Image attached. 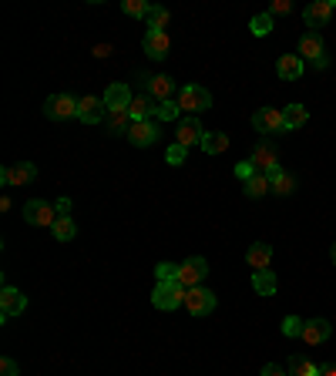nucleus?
Returning <instances> with one entry per match:
<instances>
[{
	"mask_svg": "<svg viewBox=\"0 0 336 376\" xmlns=\"http://www.w3.org/2000/svg\"><path fill=\"white\" fill-rule=\"evenodd\" d=\"M78 118L84 121V125H98V121H104V118H108V104H104V98H95V95L81 98Z\"/></svg>",
	"mask_w": 336,
	"mask_h": 376,
	"instance_id": "9d476101",
	"label": "nucleus"
},
{
	"mask_svg": "<svg viewBox=\"0 0 336 376\" xmlns=\"http://www.w3.org/2000/svg\"><path fill=\"white\" fill-rule=\"evenodd\" d=\"M319 376H336V366H333V363H326V366H319Z\"/></svg>",
	"mask_w": 336,
	"mask_h": 376,
	"instance_id": "c03bdc74",
	"label": "nucleus"
},
{
	"mask_svg": "<svg viewBox=\"0 0 336 376\" xmlns=\"http://www.w3.org/2000/svg\"><path fill=\"white\" fill-rule=\"evenodd\" d=\"M155 118L158 121H175V118H179V101H161L158 111H155Z\"/></svg>",
	"mask_w": 336,
	"mask_h": 376,
	"instance_id": "72a5a7b5",
	"label": "nucleus"
},
{
	"mask_svg": "<svg viewBox=\"0 0 336 376\" xmlns=\"http://www.w3.org/2000/svg\"><path fill=\"white\" fill-rule=\"evenodd\" d=\"M0 376H17V363H14L10 356H3V359H0Z\"/></svg>",
	"mask_w": 336,
	"mask_h": 376,
	"instance_id": "58836bf2",
	"label": "nucleus"
},
{
	"mask_svg": "<svg viewBox=\"0 0 336 376\" xmlns=\"http://www.w3.org/2000/svg\"><path fill=\"white\" fill-rule=\"evenodd\" d=\"M330 259H333V266H336V242H333V249H330Z\"/></svg>",
	"mask_w": 336,
	"mask_h": 376,
	"instance_id": "a18cd8bd",
	"label": "nucleus"
},
{
	"mask_svg": "<svg viewBox=\"0 0 336 376\" xmlns=\"http://www.w3.org/2000/svg\"><path fill=\"white\" fill-rule=\"evenodd\" d=\"M0 178H3V185H30L34 178H37V168L30 165V161H21V165H7L3 172H0Z\"/></svg>",
	"mask_w": 336,
	"mask_h": 376,
	"instance_id": "9b49d317",
	"label": "nucleus"
},
{
	"mask_svg": "<svg viewBox=\"0 0 336 376\" xmlns=\"http://www.w3.org/2000/svg\"><path fill=\"white\" fill-rule=\"evenodd\" d=\"M246 262H249V269L262 273V269H269V262H273V249H269L266 242H256V246H249V252H246Z\"/></svg>",
	"mask_w": 336,
	"mask_h": 376,
	"instance_id": "aec40b11",
	"label": "nucleus"
},
{
	"mask_svg": "<svg viewBox=\"0 0 336 376\" xmlns=\"http://www.w3.org/2000/svg\"><path fill=\"white\" fill-rule=\"evenodd\" d=\"M276 75L283 77V81H296V77L303 75V57L299 54H283L279 64H276Z\"/></svg>",
	"mask_w": 336,
	"mask_h": 376,
	"instance_id": "412c9836",
	"label": "nucleus"
},
{
	"mask_svg": "<svg viewBox=\"0 0 336 376\" xmlns=\"http://www.w3.org/2000/svg\"><path fill=\"white\" fill-rule=\"evenodd\" d=\"M299 57H310V61H316L319 68H326L323 41H319V34H316V30H310V34H303V37H299Z\"/></svg>",
	"mask_w": 336,
	"mask_h": 376,
	"instance_id": "f8f14e48",
	"label": "nucleus"
},
{
	"mask_svg": "<svg viewBox=\"0 0 336 376\" xmlns=\"http://www.w3.org/2000/svg\"><path fill=\"white\" fill-rule=\"evenodd\" d=\"M330 333H333V326H330L326 319H306V323H303V339H306L310 346L326 343V339H330Z\"/></svg>",
	"mask_w": 336,
	"mask_h": 376,
	"instance_id": "f3484780",
	"label": "nucleus"
},
{
	"mask_svg": "<svg viewBox=\"0 0 336 376\" xmlns=\"http://www.w3.org/2000/svg\"><path fill=\"white\" fill-rule=\"evenodd\" d=\"M266 192H273V188H269V178L262 175V172H259V175H253L249 181H246V195H249V199H262Z\"/></svg>",
	"mask_w": 336,
	"mask_h": 376,
	"instance_id": "c85d7f7f",
	"label": "nucleus"
},
{
	"mask_svg": "<svg viewBox=\"0 0 336 376\" xmlns=\"http://www.w3.org/2000/svg\"><path fill=\"white\" fill-rule=\"evenodd\" d=\"M148 7H152V3H145V0H125V3H121L125 17H148Z\"/></svg>",
	"mask_w": 336,
	"mask_h": 376,
	"instance_id": "473e14b6",
	"label": "nucleus"
},
{
	"mask_svg": "<svg viewBox=\"0 0 336 376\" xmlns=\"http://www.w3.org/2000/svg\"><path fill=\"white\" fill-rule=\"evenodd\" d=\"M266 178H269V188H273L276 195H289V192L296 188V178L289 175V172H283L279 165H276L273 172H266Z\"/></svg>",
	"mask_w": 336,
	"mask_h": 376,
	"instance_id": "5701e85b",
	"label": "nucleus"
},
{
	"mask_svg": "<svg viewBox=\"0 0 336 376\" xmlns=\"http://www.w3.org/2000/svg\"><path fill=\"white\" fill-rule=\"evenodd\" d=\"M330 14H333V0H316V3H310V7L303 10V17H306L310 27H323L330 21Z\"/></svg>",
	"mask_w": 336,
	"mask_h": 376,
	"instance_id": "a211bd4d",
	"label": "nucleus"
},
{
	"mask_svg": "<svg viewBox=\"0 0 336 376\" xmlns=\"http://www.w3.org/2000/svg\"><path fill=\"white\" fill-rule=\"evenodd\" d=\"M235 175L242 178V181H249V178L259 175V172H256V165H253V161H239V165H235Z\"/></svg>",
	"mask_w": 336,
	"mask_h": 376,
	"instance_id": "4c0bfd02",
	"label": "nucleus"
},
{
	"mask_svg": "<svg viewBox=\"0 0 336 376\" xmlns=\"http://www.w3.org/2000/svg\"><path fill=\"white\" fill-rule=\"evenodd\" d=\"M283 336H303V319L286 316V319H283Z\"/></svg>",
	"mask_w": 336,
	"mask_h": 376,
	"instance_id": "e433bc0d",
	"label": "nucleus"
},
{
	"mask_svg": "<svg viewBox=\"0 0 336 376\" xmlns=\"http://www.w3.org/2000/svg\"><path fill=\"white\" fill-rule=\"evenodd\" d=\"M293 10V0H273V7H269V14H289Z\"/></svg>",
	"mask_w": 336,
	"mask_h": 376,
	"instance_id": "ea45409f",
	"label": "nucleus"
},
{
	"mask_svg": "<svg viewBox=\"0 0 336 376\" xmlns=\"http://www.w3.org/2000/svg\"><path fill=\"white\" fill-rule=\"evenodd\" d=\"M148 98H155L158 104H161V101H175L179 98V95H175V81L168 75L148 77Z\"/></svg>",
	"mask_w": 336,
	"mask_h": 376,
	"instance_id": "ddd939ff",
	"label": "nucleus"
},
{
	"mask_svg": "<svg viewBox=\"0 0 336 376\" xmlns=\"http://www.w3.org/2000/svg\"><path fill=\"white\" fill-rule=\"evenodd\" d=\"M168 34L165 30H148L145 34V54L148 57H155V61H161V57H168Z\"/></svg>",
	"mask_w": 336,
	"mask_h": 376,
	"instance_id": "2eb2a0df",
	"label": "nucleus"
},
{
	"mask_svg": "<svg viewBox=\"0 0 336 376\" xmlns=\"http://www.w3.org/2000/svg\"><path fill=\"white\" fill-rule=\"evenodd\" d=\"M249 161L256 165V172H262V175H266V172H273V168L279 165V161H276V148H273V145H259V148L253 151V158H249Z\"/></svg>",
	"mask_w": 336,
	"mask_h": 376,
	"instance_id": "b1692460",
	"label": "nucleus"
},
{
	"mask_svg": "<svg viewBox=\"0 0 336 376\" xmlns=\"http://www.w3.org/2000/svg\"><path fill=\"white\" fill-rule=\"evenodd\" d=\"M199 148L206 151V155H222V151L229 148V135H222V131H206V138H202Z\"/></svg>",
	"mask_w": 336,
	"mask_h": 376,
	"instance_id": "393cba45",
	"label": "nucleus"
},
{
	"mask_svg": "<svg viewBox=\"0 0 336 376\" xmlns=\"http://www.w3.org/2000/svg\"><path fill=\"white\" fill-rule=\"evenodd\" d=\"M249 30H253L256 37L273 34V14H256V17H253V24H249Z\"/></svg>",
	"mask_w": 336,
	"mask_h": 376,
	"instance_id": "2f4dec72",
	"label": "nucleus"
},
{
	"mask_svg": "<svg viewBox=\"0 0 336 376\" xmlns=\"http://www.w3.org/2000/svg\"><path fill=\"white\" fill-rule=\"evenodd\" d=\"M208 276V262L206 259H188V262H181L179 266V282L185 289H195V286H202V279Z\"/></svg>",
	"mask_w": 336,
	"mask_h": 376,
	"instance_id": "423d86ee",
	"label": "nucleus"
},
{
	"mask_svg": "<svg viewBox=\"0 0 336 376\" xmlns=\"http://www.w3.org/2000/svg\"><path fill=\"white\" fill-rule=\"evenodd\" d=\"M78 104L71 95H51V98L44 101V115L51 118V121H68V118H78Z\"/></svg>",
	"mask_w": 336,
	"mask_h": 376,
	"instance_id": "f03ea898",
	"label": "nucleus"
},
{
	"mask_svg": "<svg viewBox=\"0 0 336 376\" xmlns=\"http://www.w3.org/2000/svg\"><path fill=\"white\" fill-rule=\"evenodd\" d=\"M108 54H111V44H98L95 48V57H108Z\"/></svg>",
	"mask_w": 336,
	"mask_h": 376,
	"instance_id": "37998d69",
	"label": "nucleus"
},
{
	"mask_svg": "<svg viewBox=\"0 0 336 376\" xmlns=\"http://www.w3.org/2000/svg\"><path fill=\"white\" fill-rule=\"evenodd\" d=\"M54 208H57V215H68V212H71V201H68V199H57V201H54Z\"/></svg>",
	"mask_w": 336,
	"mask_h": 376,
	"instance_id": "79ce46f5",
	"label": "nucleus"
},
{
	"mask_svg": "<svg viewBox=\"0 0 336 376\" xmlns=\"http://www.w3.org/2000/svg\"><path fill=\"white\" fill-rule=\"evenodd\" d=\"M185 309L192 313V316H208L212 309H215V296L202 289V286H195V289H185Z\"/></svg>",
	"mask_w": 336,
	"mask_h": 376,
	"instance_id": "0eeeda50",
	"label": "nucleus"
},
{
	"mask_svg": "<svg viewBox=\"0 0 336 376\" xmlns=\"http://www.w3.org/2000/svg\"><path fill=\"white\" fill-rule=\"evenodd\" d=\"M276 286H279V282H276V276H273L269 269L253 273V289H256L259 296H273V293H276Z\"/></svg>",
	"mask_w": 336,
	"mask_h": 376,
	"instance_id": "bb28decb",
	"label": "nucleus"
},
{
	"mask_svg": "<svg viewBox=\"0 0 336 376\" xmlns=\"http://www.w3.org/2000/svg\"><path fill=\"white\" fill-rule=\"evenodd\" d=\"M253 128L262 131V135H279V131H286L283 111H279V108H262V111L253 115Z\"/></svg>",
	"mask_w": 336,
	"mask_h": 376,
	"instance_id": "39448f33",
	"label": "nucleus"
},
{
	"mask_svg": "<svg viewBox=\"0 0 336 376\" xmlns=\"http://www.w3.org/2000/svg\"><path fill=\"white\" fill-rule=\"evenodd\" d=\"M158 135H161V128H158V118H145V121H135L128 131V141L131 145H138V148H148V145H155Z\"/></svg>",
	"mask_w": 336,
	"mask_h": 376,
	"instance_id": "20e7f679",
	"label": "nucleus"
},
{
	"mask_svg": "<svg viewBox=\"0 0 336 376\" xmlns=\"http://www.w3.org/2000/svg\"><path fill=\"white\" fill-rule=\"evenodd\" d=\"M152 302H155V309H179V306H185V286L179 279L175 282H158L155 293H152Z\"/></svg>",
	"mask_w": 336,
	"mask_h": 376,
	"instance_id": "f257e3e1",
	"label": "nucleus"
},
{
	"mask_svg": "<svg viewBox=\"0 0 336 376\" xmlns=\"http://www.w3.org/2000/svg\"><path fill=\"white\" fill-rule=\"evenodd\" d=\"M131 125H135V118H131V111H108V118H104V128L111 131V135H128Z\"/></svg>",
	"mask_w": 336,
	"mask_h": 376,
	"instance_id": "4be33fe9",
	"label": "nucleus"
},
{
	"mask_svg": "<svg viewBox=\"0 0 336 376\" xmlns=\"http://www.w3.org/2000/svg\"><path fill=\"white\" fill-rule=\"evenodd\" d=\"M128 111H131V118H135V121L155 118L158 101H155V98H148V95H135V98H131V104H128Z\"/></svg>",
	"mask_w": 336,
	"mask_h": 376,
	"instance_id": "6ab92c4d",
	"label": "nucleus"
},
{
	"mask_svg": "<svg viewBox=\"0 0 336 376\" xmlns=\"http://www.w3.org/2000/svg\"><path fill=\"white\" fill-rule=\"evenodd\" d=\"M289 373L293 376H319V366H313L306 356H293V359H289Z\"/></svg>",
	"mask_w": 336,
	"mask_h": 376,
	"instance_id": "c756f323",
	"label": "nucleus"
},
{
	"mask_svg": "<svg viewBox=\"0 0 336 376\" xmlns=\"http://www.w3.org/2000/svg\"><path fill=\"white\" fill-rule=\"evenodd\" d=\"M57 208L54 205H48L44 199H30L24 205V219L30 222V226H54L57 222V215H54Z\"/></svg>",
	"mask_w": 336,
	"mask_h": 376,
	"instance_id": "6e6552de",
	"label": "nucleus"
},
{
	"mask_svg": "<svg viewBox=\"0 0 336 376\" xmlns=\"http://www.w3.org/2000/svg\"><path fill=\"white\" fill-rule=\"evenodd\" d=\"M51 232H54V239H57V242H71V239L78 235V226H75V219H71V215H57V222L51 226Z\"/></svg>",
	"mask_w": 336,
	"mask_h": 376,
	"instance_id": "a878e982",
	"label": "nucleus"
},
{
	"mask_svg": "<svg viewBox=\"0 0 336 376\" xmlns=\"http://www.w3.org/2000/svg\"><path fill=\"white\" fill-rule=\"evenodd\" d=\"M283 118H286V131L289 128H303L310 121V111L303 104H289V108H283Z\"/></svg>",
	"mask_w": 336,
	"mask_h": 376,
	"instance_id": "cd10ccee",
	"label": "nucleus"
},
{
	"mask_svg": "<svg viewBox=\"0 0 336 376\" xmlns=\"http://www.w3.org/2000/svg\"><path fill=\"white\" fill-rule=\"evenodd\" d=\"M131 95L128 91V84H111L108 91H104V104H108V111H125L131 104Z\"/></svg>",
	"mask_w": 336,
	"mask_h": 376,
	"instance_id": "dca6fc26",
	"label": "nucleus"
},
{
	"mask_svg": "<svg viewBox=\"0 0 336 376\" xmlns=\"http://www.w3.org/2000/svg\"><path fill=\"white\" fill-rule=\"evenodd\" d=\"M175 101H179L181 111H206V108H212V95L206 88H199V84H185Z\"/></svg>",
	"mask_w": 336,
	"mask_h": 376,
	"instance_id": "7ed1b4c3",
	"label": "nucleus"
},
{
	"mask_svg": "<svg viewBox=\"0 0 336 376\" xmlns=\"http://www.w3.org/2000/svg\"><path fill=\"white\" fill-rule=\"evenodd\" d=\"M185 158H188V148H185V145H179V141L165 151V161H168V165H181Z\"/></svg>",
	"mask_w": 336,
	"mask_h": 376,
	"instance_id": "f704fd0d",
	"label": "nucleus"
},
{
	"mask_svg": "<svg viewBox=\"0 0 336 376\" xmlns=\"http://www.w3.org/2000/svg\"><path fill=\"white\" fill-rule=\"evenodd\" d=\"M262 376H286V373H283V366L269 363V366H262Z\"/></svg>",
	"mask_w": 336,
	"mask_h": 376,
	"instance_id": "a19ab883",
	"label": "nucleus"
},
{
	"mask_svg": "<svg viewBox=\"0 0 336 376\" xmlns=\"http://www.w3.org/2000/svg\"><path fill=\"white\" fill-rule=\"evenodd\" d=\"M175 135H179L175 141H179V145H185V148H192V145H202V138H206V131H202V125H199L195 118H185Z\"/></svg>",
	"mask_w": 336,
	"mask_h": 376,
	"instance_id": "4468645a",
	"label": "nucleus"
},
{
	"mask_svg": "<svg viewBox=\"0 0 336 376\" xmlns=\"http://www.w3.org/2000/svg\"><path fill=\"white\" fill-rule=\"evenodd\" d=\"M148 30H165L168 27V10L165 7H148Z\"/></svg>",
	"mask_w": 336,
	"mask_h": 376,
	"instance_id": "7c9ffc66",
	"label": "nucleus"
},
{
	"mask_svg": "<svg viewBox=\"0 0 336 376\" xmlns=\"http://www.w3.org/2000/svg\"><path fill=\"white\" fill-rule=\"evenodd\" d=\"M155 276H158V282H175L179 279V266H172V262H161L155 269Z\"/></svg>",
	"mask_w": 336,
	"mask_h": 376,
	"instance_id": "c9c22d12",
	"label": "nucleus"
},
{
	"mask_svg": "<svg viewBox=\"0 0 336 376\" xmlns=\"http://www.w3.org/2000/svg\"><path fill=\"white\" fill-rule=\"evenodd\" d=\"M27 309V296L21 289H14V286H3V293H0V316L3 319H10V316H21Z\"/></svg>",
	"mask_w": 336,
	"mask_h": 376,
	"instance_id": "1a4fd4ad",
	"label": "nucleus"
}]
</instances>
